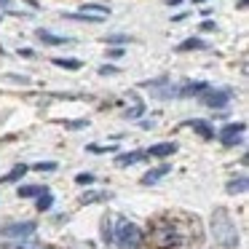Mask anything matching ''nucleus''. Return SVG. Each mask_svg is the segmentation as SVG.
<instances>
[{
    "instance_id": "obj_1",
    "label": "nucleus",
    "mask_w": 249,
    "mask_h": 249,
    "mask_svg": "<svg viewBox=\"0 0 249 249\" xmlns=\"http://www.w3.org/2000/svg\"><path fill=\"white\" fill-rule=\"evenodd\" d=\"M150 241L156 249H182L188 244V233L172 217H158L150 225Z\"/></svg>"
},
{
    "instance_id": "obj_2",
    "label": "nucleus",
    "mask_w": 249,
    "mask_h": 249,
    "mask_svg": "<svg viewBox=\"0 0 249 249\" xmlns=\"http://www.w3.org/2000/svg\"><path fill=\"white\" fill-rule=\"evenodd\" d=\"M209 231H212V238L214 244H220L222 249H236L241 244V236H238V228L233 222L231 212L225 206H217L212 212V220H209Z\"/></svg>"
},
{
    "instance_id": "obj_3",
    "label": "nucleus",
    "mask_w": 249,
    "mask_h": 249,
    "mask_svg": "<svg viewBox=\"0 0 249 249\" xmlns=\"http://www.w3.org/2000/svg\"><path fill=\"white\" fill-rule=\"evenodd\" d=\"M145 241V233L140 231V225L129 220H118L113 228V244H118V249H140Z\"/></svg>"
},
{
    "instance_id": "obj_4",
    "label": "nucleus",
    "mask_w": 249,
    "mask_h": 249,
    "mask_svg": "<svg viewBox=\"0 0 249 249\" xmlns=\"http://www.w3.org/2000/svg\"><path fill=\"white\" fill-rule=\"evenodd\" d=\"M231 97H233L231 89H212V86H209L206 91L198 94V102L206 105V107H212V110H222V107H228Z\"/></svg>"
},
{
    "instance_id": "obj_5",
    "label": "nucleus",
    "mask_w": 249,
    "mask_h": 249,
    "mask_svg": "<svg viewBox=\"0 0 249 249\" xmlns=\"http://www.w3.org/2000/svg\"><path fill=\"white\" fill-rule=\"evenodd\" d=\"M244 131H247V124H244V121H238V124H228V126H222V129L217 131L214 137H217V140H220L225 147H236V145H241Z\"/></svg>"
},
{
    "instance_id": "obj_6",
    "label": "nucleus",
    "mask_w": 249,
    "mask_h": 249,
    "mask_svg": "<svg viewBox=\"0 0 249 249\" xmlns=\"http://www.w3.org/2000/svg\"><path fill=\"white\" fill-rule=\"evenodd\" d=\"M38 231L33 220H24V222H11V225H3L0 228V238H27Z\"/></svg>"
},
{
    "instance_id": "obj_7",
    "label": "nucleus",
    "mask_w": 249,
    "mask_h": 249,
    "mask_svg": "<svg viewBox=\"0 0 249 249\" xmlns=\"http://www.w3.org/2000/svg\"><path fill=\"white\" fill-rule=\"evenodd\" d=\"M185 126H190V129H193L196 134L201 137V140H214V126H212L209 121H204V118H193V121H188Z\"/></svg>"
},
{
    "instance_id": "obj_8",
    "label": "nucleus",
    "mask_w": 249,
    "mask_h": 249,
    "mask_svg": "<svg viewBox=\"0 0 249 249\" xmlns=\"http://www.w3.org/2000/svg\"><path fill=\"white\" fill-rule=\"evenodd\" d=\"M174 153H177V142H158V145L147 147L145 156H150V158H169V156H174Z\"/></svg>"
},
{
    "instance_id": "obj_9",
    "label": "nucleus",
    "mask_w": 249,
    "mask_h": 249,
    "mask_svg": "<svg viewBox=\"0 0 249 249\" xmlns=\"http://www.w3.org/2000/svg\"><path fill=\"white\" fill-rule=\"evenodd\" d=\"M78 14H83V17L107 19V17H110V8H107V6H102V3H83V6L78 8Z\"/></svg>"
},
{
    "instance_id": "obj_10",
    "label": "nucleus",
    "mask_w": 249,
    "mask_h": 249,
    "mask_svg": "<svg viewBox=\"0 0 249 249\" xmlns=\"http://www.w3.org/2000/svg\"><path fill=\"white\" fill-rule=\"evenodd\" d=\"M35 35H38V38L43 40L46 46H65V43H72V38H67V35H56V33H51V30H43V27H40Z\"/></svg>"
},
{
    "instance_id": "obj_11",
    "label": "nucleus",
    "mask_w": 249,
    "mask_h": 249,
    "mask_svg": "<svg viewBox=\"0 0 249 249\" xmlns=\"http://www.w3.org/2000/svg\"><path fill=\"white\" fill-rule=\"evenodd\" d=\"M169 172H172V166H169V163H161V166L150 169L147 174H142V179H140V182H142V185H156L158 179H163Z\"/></svg>"
},
{
    "instance_id": "obj_12",
    "label": "nucleus",
    "mask_w": 249,
    "mask_h": 249,
    "mask_svg": "<svg viewBox=\"0 0 249 249\" xmlns=\"http://www.w3.org/2000/svg\"><path fill=\"white\" fill-rule=\"evenodd\" d=\"M145 153L140 150H131V153H121V156H115V166H134V163L145 161Z\"/></svg>"
},
{
    "instance_id": "obj_13",
    "label": "nucleus",
    "mask_w": 249,
    "mask_h": 249,
    "mask_svg": "<svg viewBox=\"0 0 249 249\" xmlns=\"http://www.w3.org/2000/svg\"><path fill=\"white\" fill-rule=\"evenodd\" d=\"M113 198V193L110 190H89V193H83L81 196V204L86 206V204H97V201H110Z\"/></svg>"
},
{
    "instance_id": "obj_14",
    "label": "nucleus",
    "mask_w": 249,
    "mask_h": 249,
    "mask_svg": "<svg viewBox=\"0 0 249 249\" xmlns=\"http://www.w3.org/2000/svg\"><path fill=\"white\" fill-rule=\"evenodd\" d=\"M56 67H62V70H81L83 62L75 59V56H56V59H51Z\"/></svg>"
},
{
    "instance_id": "obj_15",
    "label": "nucleus",
    "mask_w": 249,
    "mask_h": 249,
    "mask_svg": "<svg viewBox=\"0 0 249 249\" xmlns=\"http://www.w3.org/2000/svg\"><path fill=\"white\" fill-rule=\"evenodd\" d=\"M206 89H209V83L196 81V83H188V86L179 89V97H198V94H201V91H206Z\"/></svg>"
},
{
    "instance_id": "obj_16",
    "label": "nucleus",
    "mask_w": 249,
    "mask_h": 249,
    "mask_svg": "<svg viewBox=\"0 0 249 249\" xmlns=\"http://www.w3.org/2000/svg\"><path fill=\"white\" fill-rule=\"evenodd\" d=\"M27 172H30V166H24V163H17V166H14L11 172L6 174V177H0V182H3V185H8V182H17V179H22Z\"/></svg>"
},
{
    "instance_id": "obj_17",
    "label": "nucleus",
    "mask_w": 249,
    "mask_h": 249,
    "mask_svg": "<svg viewBox=\"0 0 249 249\" xmlns=\"http://www.w3.org/2000/svg\"><path fill=\"white\" fill-rule=\"evenodd\" d=\"M43 190H46L43 185H19L17 196H19V198H35V196H40Z\"/></svg>"
},
{
    "instance_id": "obj_18",
    "label": "nucleus",
    "mask_w": 249,
    "mask_h": 249,
    "mask_svg": "<svg viewBox=\"0 0 249 249\" xmlns=\"http://www.w3.org/2000/svg\"><path fill=\"white\" fill-rule=\"evenodd\" d=\"M247 188H249V179L247 177H238V179H231V182L225 185V190L231 196H236V193H247Z\"/></svg>"
},
{
    "instance_id": "obj_19",
    "label": "nucleus",
    "mask_w": 249,
    "mask_h": 249,
    "mask_svg": "<svg viewBox=\"0 0 249 249\" xmlns=\"http://www.w3.org/2000/svg\"><path fill=\"white\" fill-rule=\"evenodd\" d=\"M204 49H206V40L201 38H188L185 43L177 46V51H204Z\"/></svg>"
},
{
    "instance_id": "obj_20",
    "label": "nucleus",
    "mask_w": 249,
    "mask_h": 249,
    "mask_svg": "<svg viewBox=\"0 0 249 249\" xmlns=\"http://www.w3.org/2000/svg\"><path fill=\"white\" fill-rule=\"evenodd\" d=\"M51 206H54V196H51V190L46 188L43 193L38 196V212H49Z\"/></svg>"
},
{
    "instance_id": "obj_21",
    "label": "nucleus",
    "mask_w": 249,
    "mask_h": 249,
    "mask_svg": "<svg viewBox=\"0 0 249 249\" xmlns=\"http://www.w3.org/2000/svg\"><path fill=\"white\" fill-rule=\"evenodd\" d=\"M102 241L113 244V220L110 217H102Z\"/></svg>"
},
{
    "instance_id": "obj_22",
    "label": "nucleus",
    "mask_w": 249,
    "mask_h": 249,
    "mask_svg": "<svg viewBox=\"0 0 249 249\" xmlns=\"http://www.w3.org/2000/svg\"><path fill=\"white\" fill-rule=\"evenodd\" d=\"M17 249H49L43 241H35V238H22V244H17Z\"/></svg>"
},
{
    "instance_id": "obj_23",
    "label": "nucleus",
    "mask_w": 249,
    "mask_h": 249,
    "mask_svg": "<svg viewBox=\"0 0 249 249\" xmlns=\"http://www.w3.org/2000/svg\"><path fill=\"white\" fill-rule=\"evenodd\" d=\"M129 35H107V38H105V43L107 46H124V43H129Z\"/></svg>"
},
{
    "instance_id": "obj_24",
    "label": "nucleus",
    "mask_w": 249,
    "mask_h": 249,
    "mask_svg": "<svg viewBox=\"0 0 249 249\" xmlns=\"http://www.w3.org/2000/svg\"><path fill=\"white\" fill-rule=\"evenodd\" d=\"M35 172H54L56 169V161H40V163H35Z\"/></svg>"
},
{
    "instance_id": "obj_25",
    "label": "nucleus",
    "mask_w": 249,
    "mask_h": 249,
    "mask_svg": "<svg viewBox=\"0 0 249 249\" xmlns=\"http://www.w3.org/2000/svg\"><path fill=\"white\" fill-rule=\"evenodd\" d=\"M62 126H65V129H86L89 126V121H62Z\"/></svg>"
},
{
    "instance_id": "obj_26",
    "label": "nucleus",
    "mask_w": 249,
    "mask_h": 249,
    "mask_svg": "<svg viewBox=\"0 0 249 249\" xmlns=\"http://www.w3.org/2000/svg\"><path fill=\"white\" fill-rule=\"evenodd\" d=\"M75 182H78V185H91V182H94V174H91V172H81V174L75 177Z\"/></svg>"
},
{
    "instance_id": "obj_27",
    "label": "nucleus",
    "mask_w": 249,
    "mask_h": 249,
    "mask_svg": "<svg viewBox=\"0 0 249 249\" xmlns=\"http://www.w3.org/2000/svg\"><path fill=\"white\" fill-rule=\"evenodd\" d=\"M145 113V107H142V105H137V107H131V110H126V118H140V115Z\"/></svg>"
},
{
    "instance_id": "obj_28",
    "label": "nucleus",
    "mask_w": 249,
    "mask_h": 249,
    "mask_svg": "<svg viewBox=\"0 0 249 249\" xmlns=\"http://www.w3.org/2000/svg\"><path fill=\"white\" fill-rule=\"evenodd\" d=\"M89 153H113L115 147H102V145H86Z\"/></svg>"
},
{
    "instance_id": "obj_29",
    "label": "nucleus",
    "mask_w": 249,
    "mask_h": 249,
    "mask_svg": "<svg viewBox=\"0 0 249 249\" xmlns=\"http://www.w3.org/2000/svg\"><path fill=\"white\" fill-rule=\"evenodd\" d=\"M118 72V67H113V65H102L99 67V75H115Z\"/></svg>"
},
{
    "instance_id": "obj_30",
    "label": "nucleus",
    "mask_w": 249,
    "mask_h": 249,
    "mask_svg": "<svg viewBox=\"0 0 249 249\" xmlns=\"http://www.w3.org/2000/svg\"><path fill=\"white\" fill-rule=\"evenodd\" d=\"M107 56L110 59H121V56H124V49H107Z\"/></svg>"
},
{
    "instance_id": "obj_31",
    "label": "nucleus",
    "mask_w": 249,
    "mask_h": 249,
    "mask_svg": "<svg viewBox=\"0 0 249 249\" xmlns=\"http://www.w3.org/2000/svg\"><path fill=\"white\" fill-rule=\"evenodd\" d=\"M214 30H217L214 22H204V24H201V33H214Z\"/></svg>"
},
{
    "instance_id": "obj_32",
    "label": "nucleus",
    "mask_w": 249,
    "mask_h": 249,
    "mask_svg": "<svg viewBox=\"0 0 249 249\" xmlns=\"http://www.w3.org/2000/svg\"><path fill=\"white\" fill-rule=\"evenodd\" d=\"M11 81H17V83H30V78L27 75H8Z\"/></svg>"
},
{
    "instance_id": "obj_33",
    "label": "nucleus",
    "mask_w": 249,
    "mask_h": 249,
    "mask_svg": "<svg viewBox=\"0 0 249 249\" xmlns=\"http://www.w3.org/2000/svg\"><path fill=\"white\" fill-rule=\"evenodd\" d=\"M0 8H3V11H14L11 0H0Z\"/></svg>"
},
{
    "instance_id": "obj_34",
    "label": "nucleus",
    "mask_w": 249,
    "mask_h": 249,
    "mask_svg": "<svg viewBox=\"0 0 249 249\" xmlns=\"http://www.w3.org/2000/svg\"><path fill=\"white\" fill-rule=\"evenodd\" d=\"M153 124H156V118H150V121H142L140 126H142V129H153Z\"/></svg>"
},
{
    "instance_id": "obj_35",
    "label": "nucleus",
    "mask_w": 249,
    "mask_h": 249,
    "mask_svg": "<svg viewBox=\"0 0 249 249\" xmlns=\"http://www.w3.org/2000/svg\"><path fill=\"white\" fill-rule=\"evenodd\" d=\"M19 54L27 56V59H30V56H33V49H19Z\"/></svg>"
},
{
    "instance_id": "obj_36",
    "label": "nucleus",
    "mask_w": 249,
    "mask_h": 249,
    "mask_svg": "<svg viewBox=\"0 0 249 249\" xmlns=\"http://www.w3.org/2000/svg\"><path fill=\"white\" fill-rule=\"evenodd\" d=\"M182 3H185V0H169L166 6H182Z\"/></svg>"
},
{
    "instance_id": "obj_37",
    "label": "nucleus",
    "mask_w": 249,
    "mask_h": 249,
    "mask_svg": "<svg viewBox=\"0 0 249 249\" xmlns=\"http://www.w3.org/2000/svg\"><path fill=\"white\" fill-rule=\"evenodd\" d=\"M193 3H206V0H193Z\"/></svg>"
},
{
    "instance_id": "obj_38",
    "label": "nucleus",
    "mask_w": 249,
    "mask_h": 249,
    "mask_svg": "<svg viewBox=\"0 0 249 249\" xmlns=\"http://www.w3.org/2000/svg\"><path fill=\"white\" fill-rule=\"evenodd\" d=\"M0 22H3V14H0Z\"/></svg>"
}]
</instances>
